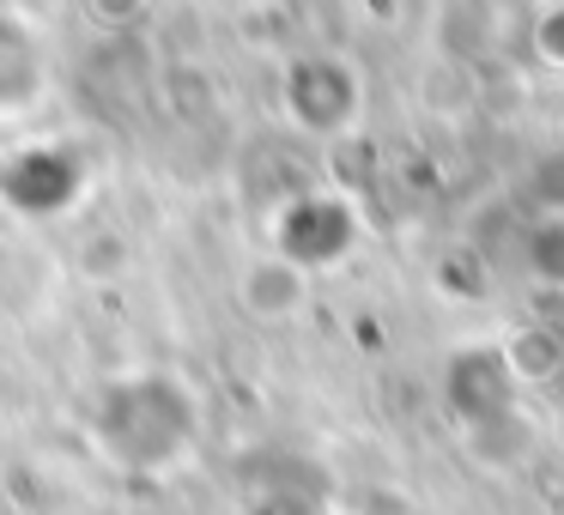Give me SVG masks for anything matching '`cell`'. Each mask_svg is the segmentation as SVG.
Returning <instances> with one entry per match:
<instances>
[{
	"label": "cell",
	"instance_id": "3",
	"mask_svg": "<svg viewBox=\"0 0 564 515\" xmlns=\"http://www.w3.org/2000/svg\"><path fill=\"white\" fill-rule=\"evenodd\" d=\"M358 207L346 195H334V188H304V195H292L280 212H273V255L297 261L304 273L316 267H334V261H346L358 249Z\"/></svg>",
	"mask_w": 564,
	"mask_h": 515
},
{
	"label": "cell",
	"instance_id": "4",
	"mask_svg": "<svg viewBox=\"0 0 564 515\" xmlns=\"http://www.w3.org/2000/svg\"><path fill=\"white\" fill-rule=\"evenodd\" d=\"M237 304H243V316L268 321V328H280V321L304 316L310 304V273L297 267V261L285 255H256L243 273H237Z\"/></svg>",
	"mask_w": 564,
	"mask_h": 515
},
{
	"label": "cell",
	"instance_id": "5",
	"mask_svg": "<svg viewBox=\"0 0 564 515\" xmlns=\"http://www.w3.org/2000/svg\"><path fill=\"white\" fill-rule=\"evenodd\" d=\"M43 79H50V67H43L37 31L19 19H0V110H31L43 98Z\"/></svg>",
	"mask_w": 564,
	"mask_h": 515
},
{
	"label": "cell",
	"instance_id": "1",
	"mask_svg": "<svg viewBox=\"0 0 564 515\" xmlns=\"http://www.w3.org/2000/svg\"><path fill=\"white\" fill-rule=\"evenodd\" d=\"M91 437L116 467L140 479L171 473L176 461H188V449L200 442V401L183 376L171 370H134V376L110 382L98 394L91 413Z\"/></svg>",
	"mask_w": 564,
	"mask_h": 515
},
{
	"label": "cell",
	"instance_id": "6",
	"mask_svg": "<svg viewBox=\"0 0 564 515\" xmlns=\"http://www.w3.org/2000/svg\"><path fill=\"white\" fill-rule=\"evenodd\" d=\"M534 50L546 55V67H558V74H564V0H552L546 13L534 19Z\"/></svg>",
	"mask_w": 564,
	"mask_h": 515
},
{
	"label": "cell",
	"instance_id": "2",
	"mask_svg": "<svg viewBox=\"0 0 564 515\" xmlns=\"http://www.w3.org/2000/svg\"><path fill=\"white\" fill-rule=\"evenodd\" d=\"M285 122L310 140H346L365 122V74L334 50H310L280 74Z\"/></svg>",
	"mask_w": 564,
	"mask_h": 515
}]
</instances>
